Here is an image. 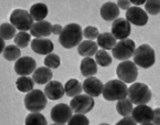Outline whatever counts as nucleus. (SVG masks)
Returning <instances> with one entry per match:
<instances>
[{"label": "nucleus", "mask_w": 160, "mask_h": 125, "mask_svg": "<svg viewBox=\"0 0 160 125\" xmlns=\"http://www.w3.org/2000/svg\"><path fill=\"white\" fill-rule=\"evenodd\" d=\"M51 125H64V124H58V123H54V124H51Z\"/></svg>", "instance_id": "c03bdc74"}, {"label": "nucleus", "mask_w": 160, "mask_h": 125, "mask_svg": "<svg viewBox=\"0 0 160 125\" xmlns=\"http://www.w3.org/2000/svg\"><path fill=\"white\" fill-rule=\"evenodd\" d=\"M30 41H31V35L27 34L26 32H19L17 34L16 37H14V44H16L19 49L26 48L29 44H30Z\"/></svg>", "instance_id": "2f4dec72"}, {"label": "nucleus", "mask_w": 160, "mask_h": 125, "mask_svg": "<svg viewBox=\"0 0 160 125\" xmlns=\"http://www.w3.org/2000/svg\"><path fill=\"white\" fill-rule=\"evenodd\" d=\"M62 30H63V28L61 25H59V24L53 25V34L54 35H61Z\"/></svg>", "instance_id": "ea45409f"}, {"label": "nucleus", "mask_w": 160, "mask_h": 125, "mask_svg": "<svg viewBox=\"0 0 160 125\" xmlns=\"http://www.w3.org/2000/svg\"><path fill=\"white\" fill-rule=\"evenodd\" d=\"M17 29L11 23H2L0 26V36L3 40H10L17 35Z\"/></svg>", "instance_id": "c85d7f7f"}, {"label": "nucleus", "mask_w": 160, "mask_h": 125, "mask_svg": "<svg viewBox=\"0 0 160 125\" xmlns=\"http://www.w3.org/2000/svg\"><path fill=\"white\" fill-rule=\"evenodd\" d=\"M44 94L47 96V99L51 100H58L62 98L65 94V91L61 82L51 80L49 83H47L44 88Z\"/></svg>", "instance_id": "dca6fc26"}, {"label": "nucleus", "mask_w": 160, "mask_h": 125, "mask_svg": "<svg viewBox=\"0 0 160 125\" xmlns=\"http://www.w3.org/2000/svg\"><path fill=\"white\" fill-rule=\"evenodd\" d=\"M133 61L141 68H151L155 63V52L149 44H142L135 49Z\"/></svg>", "instance_id": "39448f33"}, {"label": "nucleus", "mask_w": 160, "mask_h": 125, "mask_svg": "<svg viewBox=\"0 0 160 125\" xmlns=\"http://www.w3.org/2000/svg\"><path fill=\"white\" fill-rule=\"evenodd\" d=\"M136 123L137 122L132 118V117H126L116 123V125H136Z\"/></svg>", "instance_id": "e433bc0d"}, {"label": "nucleus", "mask_w": 160, "mask_h": 125, "mask_svg": "<svg viewBox=\"0 0 160 125\" xmlns=\"http://www.w3.org/2000/svg\"><path fill=\"white\" fill-rule=\"evenodd\" d=\"M31 48L38 54H49L54 50V44L47 38H35L31 42Z\"/></svg>", "instance_id": "a211bd4d"}, {"label": "nucleus", "mask_w": 160, "mask_h": 125, "mask_svg": "<svg viewBox=\"0 0 160 125\" xmlns=\"http://www.w3.org/2000/svg\"><path fill=\"white\" fill-rule=\"evenodd\" d=\"M33 20L34 19L32 18L30 12L22 9H16L12 11L10 16L11 24L20 32H26L31 30L34 24Z\"/></svg>", "instance_id": "423d86ee"}, {"label": "nucleus", "mask_w": 160, "mask_h": 125, "mask_svg": "<svg viewBox=\"0 0 160 125\" xmlns=\"http://www.w3.org/2000/svg\"><path fill=\"white\" fill-rule=\"evenodd\" d=\"M82 84L77 79L72 78L69 79L64 86V91H65V95L67 96H71V98H75V96L81 95V93L82 92Z\"/></svg>", "instance_id": "b1692460"}, {"label": "nucleus", "mask_w": 160, "mask_h": 125, "mask_svg": "<svg viewBox=\"0 0 160 125\" xmlns=\"http://www.w3.org/2000/svg\"><path fill=\"white\" fill-rule=\"evenodd\" d=\"M81 73L85 77H91L97 74V63L91 58H84L81 62Z\"/></svg>", "instance_id": "4be33fe9"}, {"label": "nucleus", "mask_w": 160, "mask_h": 125, "mask_svg": "<svg viewBox=\"0 0 160 125\" xmlns=\"http://www.w3.org/2000/svg\"><path fill=\"white\" fill-rule=\"evenodd\" d=\"M51 119L58 124H65L73 116V110L70 105L64 103H60L55 105L51 110Z\"/></svg>", "instance_id": "9d476101"}, {"label": "nucleus", "mask_w": 160, "mask_h": 125, "mask_svg": "<svg viewBox=\"0 0 160 125\" xmlns=\"http://www.w3.org/2000/svg\"><path fill=\"white\" fill-rule=\"evenodd\" d=\"M126 18L129 23L136 26H145L149 20L147 12L138 7H130L126 12Z\"/></svg>", "instance_id": "4468645a"}, {"label": "nucleus", "mask_w": 160, "mask_h": 125, "mask_svg": "<svg viewBox=\"0 0 160 125\" xmlns=\"http://www.w3.org/2000/svg\"><path fill=\"white\" fill-rule=\"evenodd\" d=\"M30 15L32 18L36 20L37 22L43 21L48 15V8L43 3H37L31 7Z\"/></svg>", "instance_id": "393cba45"}, {"label": "nucleus", "mask_w": 160, "mask_h": 125, "mask_svg": "<svg viewBox=\"0 0 160 125\" xmlns=\"http://www.w3.org/2000/svg\"><path fill=\"white\" fill-rule=\"evenodd\" d=\"M153 116H154V111L146 104L137 105L135 108H133L132 113V118L137 123L140 124L152 122L153 119Z\"/></svg>", "instance_id": "ddd939ff"}, {"label": "nucleus", "mask_w": 160, "mask_h": 125, "mask_svg": "<svg viewBox=\"0 0 160 125\" xmlns=\"http://www.w3.org/2000/svg\"><path fill=\"white\" fill-rule=\"evenodd\" d=\"M37 70V62L30 57H21L14 63V71L20 76H27Z\"/></svg>", "instance_id": "9b49d317"}, {"label": "nucleus", "mask_w": 160, "mask_h": 125, "mask_svg": "<svg viewBox=\"0 0 160 125\" xmlns=\"http://www.w3.org/2000/svg\"><path fill=\"white\" fill-rule=\"evenodd\" d=\"M83 31L82 27L76 23L67 24L60 35L59 41L65 49H72L82 42Z\"/></svg>", "instance_id": "f257e3e1"}, {"label": "nucleus", "mask_w": 160, "mask_h": 125, "mask_svg": "<svg viewBox=\"0 0 160 125\" xmlns=\"http://www.w3.org/2000/svg\"><path fill=\"white\" fill-rule=\"evenodd\" d=\"M141 125H154V124H152V122H149V123H144V124H141Z\"/></svg>", "instance_id": "79ce46f5"}, {"label": "nucleus", "mask_w": 160, "mask_h": 125, "mask_svg": "<svg viewBox=\"0 0 160 125\" xmlns=\"http://www.w3.org/2000/svg\"><path fill=\"white\" fill-rule=\"evenodd\" d=\"M135 43L132 39H123L112 49V55L114 58L118 60H128L132 57H133L134 52H135Z\"/></svg>", "instance_id": "6e6552de"}, {"label": "nucleus", "mask_w": 160, "mask_h": 125, "mask_svg": "<svg viewBox=\"0 0 160 125\" xmlns=\"http://www.w3.org/2000/svg\"><path fill=\"white\" fill-rule=\"evenodd\" d=\"M116 74L121 81L125 83H132L137 79L138 69L134 62L126 60L118 64L116 68Z\"/></svg>", "instance_id": "0eeeda50"}, {"label": "nucleus", "mask_w": 160, "mask_h": 125, "mask_svg": "<svg viewBox=\"0 0 160 125\" xmlns=\"http://www.w3.org/2000/svg\"><path fill=\"white\" fill-rule=\"evenodd\" d=\"M94 100L88 95H79L70 101V107L75 114H87L94 108Z\"/></svg>", "instance_id": "1a4fd4ad"}, {"label": "nucleus", "mask_w": 160, "mask_h": 125, "mask_svg": "<svg viewBox=\"0 0 160 125\" xmlns=\"http://www.w3.org/2000/svg\"><path fill=\"white\" fill-rule=\"evenodd\" d=\"M2 55L8 61H14L20 58L21 52L17 45H8L2 52Z\"/></svg>", "instance_id": "cd10ccee"}, {"label": "nucleus", "mask_w": 160, "mask_h": 125, "mask_svg": "<svg viewBox=\"0 0 160 125\" xmlns=\"http://www.w3.org/2000/svg\"><path fill=\"white\" fill-rule=\"evenodd\" d=\"M67 125H89V120L84 115L75 114L69 119Z\"/></svg>", "instance_id": "f704fd0d"}, {"label": "nucleus", "mask_w": 160, "mask_h": 125, "mask_svg": "<svg viewBox=\"0 0 160 125\" xmlns=\"http://www.w3.org/2000/svg\"><path fill=\"white\" fill-rule=\"evenodd\" d=\"M99 125H109L108 123H101V124H99Z\"/></svg>", "instance_id": "37998d69"}, {"label": "nucleus", "mask_w": 160, "mask_h": 125, "mask_svg": "<svg viewBox=\"0 0 160 125\" xmlns=\"http://www.w3.org/2000/svg\"><path fill=\"white\" fill-rule=\"evenodd\" d=\"M130 1H128V0H119V1H117V6L123 10H128L130 8Z\"/></svg>", "instance_id": "4c0bfd02"}, {"label": "nucleus", "mask_w": 160, "mask_h": 125, "mask_svg": "<svg viewBox=\"0 0 160 125\" xmlns=\"http://www.w3.org/2000/svg\"><path fill=\"white\" fill-rule=\"evenodd\" d=\"M128 99L136 105L147 104L152 100V91L145 83L137 82L128 88Z\"/></svg>", "instance_id": "7ed1b4c3"}, {"label": "nucleus", "mask_w": 160, "mask_h": 125, "mask_svg": "<svg viewBox=\"0 0 160 125\" xmlns=\"http://www.w3.org/2000/svg\"><path fill=\"white\" fill-rule=\"evenodd\" d=\"M25 125H48L47 119L40 113H31L25 118Z\"/></svg>", "instance_id": "c756f323"}, {"label": "nucleus", "mask_w": 160, "mask_h": 125, "mask_svg": "<svg viewBox=\"0 0 160 125\" xmlns=\"http://www.w3.org/2000/svg\"><path fill=\"white\" fill-rule=\"evenodd\" d=\"M128 94V88L126 85V83L121 80H109L104 85L103 95L104 99L108 101L125 100L127 99Z\"/></svg>", "instance_id": "f03ea898"}, {"label": "nucleus", "mask_w": 160, "mask_h": 125, "mask_svg": "<svg viewBox=\"0 0 160 125\" xmlns=\"http://www.w3.org/2000/svg\"><path fill=\"white\" fill-rule=\"evenodd\" d=\"M101 16L107 21H114L118 18L120 15L119 7L116 3L107 2L101 7Z\"/></svg>", "instance_id": "6ab92c4d"}, {"label": "nucleus", "mask_w": 160, "mask_h": 125, "mask_svg": "<svg viewBox=\"0 0 160 125\" xmlns=\"http://www.w3.org/2000/svg\"><path fill=\"white\" fill-rule=\"evenodd\" d=\"M53 77V72L48 67H39L34 72L33 79L37 84H47Z\"/></svg>", "instance_id": "aec40b11"}, {"label": "nucleus", "mask_w": 160, "mask_h": 125, "mask_svg": "<svg viewBox=\"0 0 160 125\" xmlns=\"http://www.w3.org/2000/svg\"><path fill=\"white\" fill-rule=\"evenodd\" d=\"M95 61L102 67H108L112 63V58L107 51L100 50L95 54Z\"/></svg>", "instance_id": "7c9ffc66"}, {"label": "nucleus", "mask_w": 160, "mask_h": 125, "mask_svg": "<svg viewBox=\"0 0 160 125\" xmlns=\"http://www.w3.org/2000/svg\"><path fill=\"white\" fill-rule=\"evenodd\" d=\"M100 35L99 30L96 27L93 26H87L83 29V36L89 40H94L96 38H98V36Z\"/></svg>", "instance_id": "c9c22d12"}, {"label": "nucleus", "mask_w": 160, "mask_h": 125, "mask_svg": "<svg viewBox=\"0 0 160 125\" xmlns=\"http://www.w3.org/2000/svg\"><path fill=\"white\" fill-rule=\"evenodd\" d=\"M145 10L152 16H156L160 12V0H147Z\"/></svg>", "instance_id": "72a5a7b5"}, {"label": "nucleus", "mask_w": 160, "mask_h": 125, "mask_svg": "<svg viewBox=\"0 0 160 125\" xmlns=\"http://www.w3.org/2000/svg\"><path fill=\"white\" fill-rule=\"evenodd\" d=\"M132 32L130 23L126 18H117L111 25V34L116 39H127Z\"/></svg>", "instance_id": "f8f14e48"}, {"label": "nucleus", "mask_w": 160, "mask_h": 125, "mask_svg": "<svg viewBox=\"0 0 160 125\" xmlns=\"http://www.w3.org/2000/svg\"><path fill=\"white\" fill-rule=\"evenodd\" d=\"M44 64L45 67H48L49 69H57L61 65V58L56 53H49L44 58Z\"/></svg>", "instance_id": "473e14b6"}, {"label": "nucleus", "mask_w": 160, "mask_h": 125, "mask_svg": "<svg viewBox=\"0 0 160 125\" xmlns=\"http://www.w3.org/2000/svg\"><path fill=\"white\" fill-rule=\"evenodd\" d=\"M98 52V44L92 40H84L78 46V53L82 57L90 58Z\"/></svg>", "instance_id": "412c9836"}, {"label": "nucleus", "mask_w": 160, "mask_h": 125, "mask_svg": "<svg viewBox=\"0 0 160 125\" xmlns=\"http://www.w3.org/2000/svg\"><path fill=\"white\" fill-rule=\"evenodd\" d=\"M30 33L36 38H45L53 33V25L45 20L36 22L33 24Z\"/></svg>", "instance_id": "f3484780"}, {"label": "nucleus", "mask_w": 160, "mask_h": 125, "mask_svg": "<svg viewBox=\"0 0 160 125\" xmlns=\"http://www.w3.org/2000/svg\"><path fill=\"white\" fill-rule=\"evenodd\" d=\"M35 81L33 78L28 76H20L17 79L16 85L18 91L22 93H30L34 89Z\"/></svg>", "instance_id": "bb28decb"}, {"label": "nucleus", "mask_w": 160, "mask_h": 125, "mask_svg": "<svg viewBox=\"0 0 160 125\" xmlns=\"http://www.w3.org/2000/svg\"><path fill=\"white\" fill-rule=\"evenodd\" d=\"M153 111H154V116H153L152 122L154 125H160V108H156Z\"/></svg>", "instance_id": "58836bf2"}, {"label": "nucleus", "mask_w": 160, "mask_h": 125, "mask_svg": "<svg viewBox=\"0 0 160 125\" xmlns=\"http://www.w3.org/2000/svg\"><path fill=\"white\" fill-rule=\"evenodd\" d=\"M82 89L86 95L94 98V96H99L102 93H103L104 84L97 77L91 76V77H87L83 81Z\"/></svg>", "instance_id": "2eb2a0df"}, {"label": "nucleus", "mask_w": 160, "mask_h": 125, "mask_svg": "<svg viewBox=\"0 0 160 125\" xmlns=\"http://www.w3.org/2000/svg\"><path fill=\"white\" fill-rule=\"evenodd\" d=\"M116 110H117V112L120 116H122L124 118L129 117L132 115V110H133L132 102L130 101L129 99L118 100L117 104H116Z\"/></svg>", "instance_id": "a878e982"}, {"label": "nucleus", "mask_w": 160, "mask_h": 125, "mask_svg": "<svg viewBox=\"0 0 160 125\" xmlns=\"http://www.w3.org/2000/svg\"><path fill=\"white\" fill-rule=\"evenodd\" d=\"M97 44L102 49L106 50H112L116 43V38L113 36L111 33H103L100 34V35L97 38Z\"/></svg>", "instance_id": "5701e85b"}, {"label": "nucleus", "mask_w": 160, "mask_h": 125, "mask_svg": "<svg viewBox=\"0 0 160 125\" xmlns=\"http://www.w3.org/2000/svg\"><path fill=\"white\" fill-rule=\"evenodd\" d=\"M130 3H132L136 6H139V5H142V4H145L146 1L145 0H130Z\"/></svg>", "instance_id": "a19ab883"}, {"label": "nucleus", "mask_w": 160, "mask_h": 125, "mask_svg": "<svg viewBox=\"0 0 160 125\" xmlns=\"http://www.w3.org/2000/svg\"><path fill=\"white\" fill-rule=\"evenodd\" d=\"M47 105V96L40 90L27 93L24 98V106L31 113H39Z\"/></svg>", "instance_id": "20e7f679"}]
</instances>
